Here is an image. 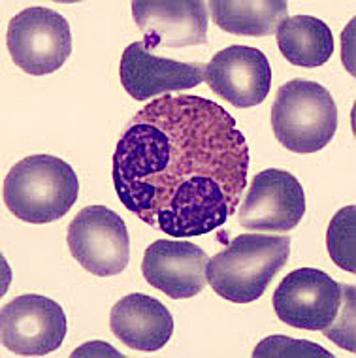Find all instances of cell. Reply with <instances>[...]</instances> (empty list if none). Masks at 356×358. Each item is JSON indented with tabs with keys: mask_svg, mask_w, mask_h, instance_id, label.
I'll return each mask as SVG.
<instances>
[{
	"mask_svg": "<svg viewBox=\"0 0 356 358\" xmlns=\"http://www.w3.org/2000/svg\"><path fill=\"white\" fill-rule=\"evenodd\" d=\"M356 208L347 206L334 215L326 232V248L332 260L349 273L356 272L355 264V229Z\"/></svg>",
	"mask_w": 356,
	"mask_h": 358,
	"instance_id": "cell-17",
	"label": "cell"
},
{
	"mask_svg": "<svg viewBox=\"0 0 356 358\" xmlns=\"http://www.w3.org/2000/svg\"><path fill=\"white\" fill-rule=\"evenodd\" d=\"M111 334L136 351H159L173 334V317L164 303L148 294L134 292L111 308Z\"/></svg>",
	"mask_w": 356,
	"mask_h": 358,
	"instance_id": "cell-14",
	"label": "cell"
},
{
	"mask_svg": "<svg viewBox=\"0 0 356 358\" xmlns=\"http://www.w3.org/2000/svg\"><path fill=\"white\" fill-rule=\"evenodd\" d=\"M0 336L8 351L43 357L57 351L66 336L64 309L48 296L23 294L0 311Z\"/></svg>",
	"mask_w": 356,
	"mask_h": 358,
	"instance_id": "cell-8",
	"label": "cell"
},
{
	"mask_svg": "<svg viewBox=\"0 0 356 358\" xmlns=\"http://www.w3.org/2000/svg\"><path fill=\"white\" fill-rule=\"evenodd\" d=\"M211 19L221 31L236 36H270L287 19V0H240L211 2Z\"/></svg>",
	"mask_w": 356,
	"mask_h": 358,
	"instance_id": "cell-16",
	"label": "cell"
},
{
	"mask_svg": "<svg viewBox=\"0 0 356 358\" xmlns=\"http://www.w3.org/2000/svg\"><path fill=\"white\" fill-rule=\"evenodd\" d=\"M204 62H179L153 55L143 42L130 43L119 64L123 89L134 100H145L172 91L194 89L206 81Z\"/></svg>",
	"mask_w": 356,
	"mask_h": 358,
	"instance_id": "cell-13",
	"label": "cell"
},
{
	"mask_svg": "<svg viewBox=\"0 0 356 358\" xmlns=\"http://www.w3.org/2000/svg\"><path fill=\"white\" fill-rule=\"evenodd\" d=\"M290 238L251 232L236 236L225 251L208 262V283L232 303L262 296L276 273L289 262Z\"/></svg>",
	"mask_w": 356,
	"mask_h": 358,
	"instance_id": "cell-3",
	"label": "cell"
},
{
	"mask_svg": "<svg viewBox=\"0 0 356 358\" xmlns=\"http://www.w3.org/2000/svg\"><path fill=\"white\" fill-rule=\"evenodd\" d=\"M326 338L336 341L339 347L347 351L355 352V287L345 285L343 287V302L339 309L338 319L334 321L330 328L322 330Z\"/></svg>",
	"mask_w": 356,
	"mask_h": 358,
	"instance_id": "cell-19",
	"label": "cell"
},
{
	"mask_svg": "<svg viewBox=\"0 0 356 358\" xmlns=\"http://www.w3.org/2000/svg\"><path fill=\"white\" fill-rule=\"evenodd\" d=\"M271 129L277 142L292 153H317L338 130V106L317 81H287L271 106Z\"/></svg>",
	"mask_w": 356,
	"mask_h": 358,
	"instance_id": "cell-4",
	"label": "cell"
},
{
	"mask_svg": "<svg viewBox=\"0 0 356 358\" xmlns=\"http://www.w3.org/2000/svg\"><path fill=\"white\" fill-rule=\"evenodd\" d=\"M255 358H334L330 351L307 340H292L287 336H270L255 347Z\"/></svg>",
	"mask_w": 356,
	"mask_h": 358,
	"instance_id": "cell-18",
	"label": "cell"
},
{
	"mask_svg": "<svg viewBox=\"0 0 356 358\" xmlns=\"http://www.w3.org/2000/svg\"><path fill=\"white\" fill-rule=\"evenodd\" d=\"M249 148L221 104L164 94L124 127L113 153V185L129 211L170 238L221 229L245 191Z\"/></svg>",
	"mask_w": 356,
	"mask_h": 358,
	"instance_id": "cell-1",
	"label": "cell"
},
{
	"mask_svg": "<svg viewBox=\"0 0 356 358\" xmlns=\"http://www.w3.org/2000/svg\"><path fill=\"white\" fill-rule=\"evenodd\" d=\"M13 64L31 76H48L72 55V32L61 13L32 6L13 15L6 34Z\"/></svg>",
	"mask_w": 356,
	"mask_h": 358,
	"instance_id": "cell-5",
	"label": "cell"
},
{
	"mask_svg": "<svg viewBox=\"0 0 356 358\" xmlns=\"http://www.w3.org/2000/svg\"><path fill=\"white\" fill-rule=\"evenodd\" d=\"M208 255L192 241L159 240L145 249L141 273L153 289L173 300L200 294L208 285Z\"/></svg>",
	"mask_w": 356,
	"mask_h": 358,
	"instance_id": "cell-12",
	"label": "cell"
},
{
	"mask_svg": "<svg viewBox=\"0 0 356 358\" xmlns=\"http://www.w3.org/2000/svg\"><path fill=\"white\" fill-rule=\"evenodd\" d=\"M80 194L74 168L53 155H31L8 172L2 187L4 204L29 224L59 221Z\"/></svg>",
	"mask_w": 356,
	"mask_h": 358,
	"instance_id": "cell-2",
	"label": "cell"
},
{
	"mask_svg": "<svg viewBox=\"0 0 356 358\" xmlns=\"http://www.w3.org/2000/svg\"><path fill=\"white\" fill-rule=\"evenodd\" d=\"M343 287L322 270H294L285 275L273 292L276 315L292 328L322 332L338 319Z\"/></svg>",
	"mask_w": 356,
	"mask_h": 358,
	"instance_id": "cell-7",
	"label": "cell"
},
{
	"mask_svg": "<svg viewBox=\"0 0 356 358\" xmlns=\"http://www.w3.org/2000/svg\"><path fill=\"white\" fill-rule=\"evenodd\" d=\"M70 253L87 272L99 278L119 275L129 266L130 238L127 224L106 206H87L68 224Z\"/></svg>",
	"mask_w": 356,
	"mask_h": 358,
	"instance_id": "cell-6",
	"label": "cell"
},
{
	"mask_svg": "<svg viewBox=\"0 0 356 358\" xmlns=\"http://www.w3.org/2000/svg\"><path fill=\"white\" fill-rule=\"evenodd\" d=\"M306 213L300 181L285 170L270 168L255 176L238 211V222L251 232L285 234L296 229Z\"/></svg>",
	"mask_w": 356,
	"mask_h": 358,
	"instance_id": "cell-9",
	"label": "cell"
},
{
	"mask_svg": "<svg viewBox=\"0 0 356 358\" xmlns=\"http://www.w3.org/2000/svg\"><path fill=\"white\" fill-rule=\"evenodd\" d=\"M132 17L151 53L208 42V4L202 0L132 2Z\"/></svg>",
	"mask_w": 356,
	"mask_h": 358,
	"instance_id": "cell-10",
	"label": "cell"
},
{
	"mask_svg": "<svg viewBox=\"0 0 356 358\" xmlns=\"http://www.w3.org/2000/svg\"><path fill=\"white\" fill-rule=\"evenodd\" d=\"M209 89L240 110L262 104L270 93L271 66L257 48L228 45L206 66Z\"/></svg>",
	"mask_w": 356,
	"mask_h": 358,
	"instance_id": "cell-11",
	"label": "cell"
},
{
	"mask_svg": "<svg viewBox=\"0 0 356 358\" xmlns=\"http://www.w3.org/2000/svg\"><path fill=\"white\" fill-rule=\"evenodd\" d=\"M277 48L294 66L317 69L330 61L334 36L330 27L313 15H294L283 19L276 31Z\"/></svg>",
	"mask_w": 356,
	"mask_h": 358,
	"instance_id": "cell-15",
	"label": "cell"
}]
</instances>
